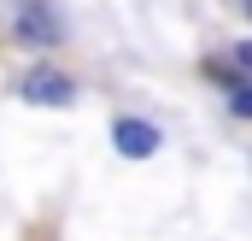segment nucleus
<instances>
[{"instance_id":"nucleus-1","label":"nucleus","mask_w":252,"mask_h":241,"mask_svg":"<svg viewBox=\"0 0 252 241\" xmlns=\"http://www.w3.org/2000/svg\"><path fill=\"white\" fill-rule=\"evenodd\" d=\"M18 94H24L30 106H70V100H76V82H70L64 71H53V65H30V71L18 77Z\"/></svg>"},{"instance_id":"nucleus-4","label":"nucleus","mask_w":252,"mask_h":241,"mask_svg":"<svg viewBox=\"0 0 252 241\" xmlns=\"http://www.w3.org/2000/svg\"><path fill=\"white\" fill-rule=\"evenodd\" d=\"M229 112H241V118H247V112H252V94H247V88H241V82L229 88Z\"/></svg>"},{"instance_id":"nucleus-2","label":"nucleus","mask_w":252,"mask_h":241,"mask_svg":"<svg viewBox=\"0 0 252 241\" xmlns=\"http://www.w3.org/2000/svg\"><path fill=\"white\" fill-rule=\"evenodd\" d=\"M12 30H18V41H30V47H53L64 36V24L53 18V6H41V0H30V6H18V18H12Z\"/></svg>"},{"instance_id":"nucleus-3","label":"nucleus","mask_w":252,"mask_h":241,"mask_svg":"<svg viewBox=\"0 0 252 241\" xmlns=\"http://www.w3.org/2000/svg\"><path fill=\"white\" fill-rule=\"evenodd\" d=\"M112 141H118L124 159H153V153H158V129L141 123V118H118L112 123Z\"/></svg>"}]
</instances>
